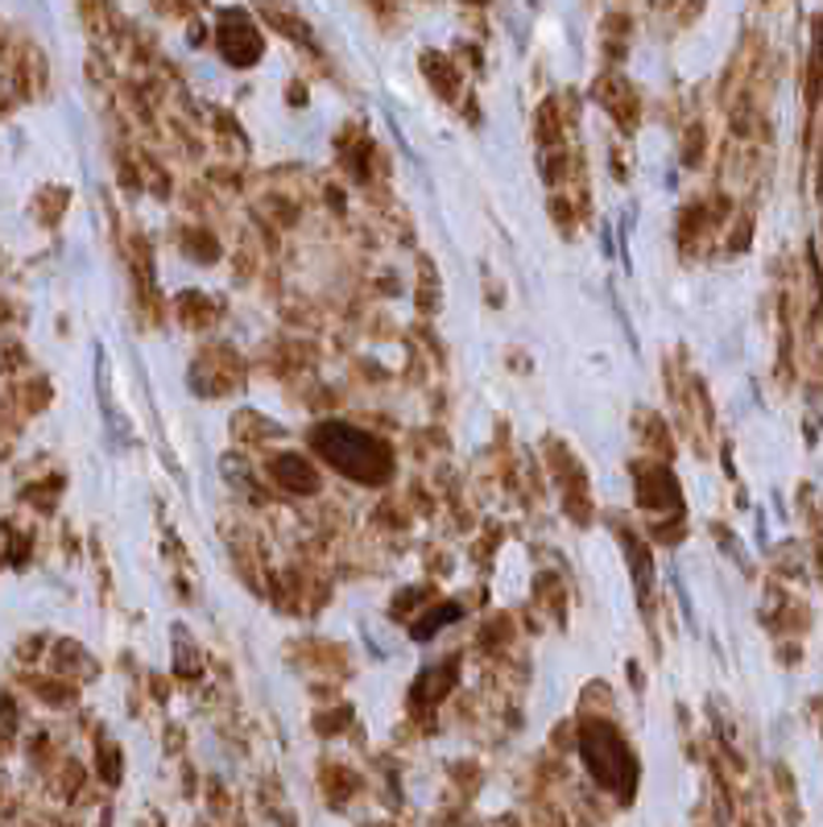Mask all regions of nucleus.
<instances>
[{
  "label": "nucleus",
  "mask_w": 823,
  "mask_h": 827,
  "mask_svg": "<svg viewBox=\"0 0 823 827\" xmlns=\"http://www.w3.org/2000/svg\"><path fill=\"white\" fill-rule=\"evenodd\" d=\"M306 439H311L315 455H323V464H332L340 476L356 480L364 489H376V484H390L393 480L398 464H393V451L385 439L356 431L347 422H315Z\"/></svg>",
  "instance_id": "nucleus-1"
},
{
  "label": "nucleus",
  "mask_w": 823,
  "mask_h": 827,
  "mask_svg": "<svg viewBox=\"0 0 823 827\" xmlns=\"http://www.w3.org/2000/svg\"><path fill=\"white\" fill-rule=\"evenodd\" d=\"M579 757H584L588 774H592L605 790H613L621 803L634 798L641 766H637V754L629 749V740H625L617 728L605 725V720L579 725Z\"/></svg>",
  "instance_id": "nucleus-2"
},
{
  "label": "nucleus",
  "mask_w": 823,
  "mask_h": 827,
  "mask_svg": "<svg viewBox=\"0 0 823 827\" xmlns=\"http://www.w3.org/2000/svg\"><path fill=\"white\" fill-rule=\"evenodd\" d=\"M216 46L228 67H257L265 55V38L245 9H224L216 17Z\"/></svg>",
  "instance_id": "nucleus-3"
},
{
  "label": "nucleus",
  "mask_w": 823,
  "mask_h": 827,
  "mask_svg": "<svg viewBox=\"0 0 823 827\" xmlns=\"http://www.w3.org/2000/svg\"><path fill=\"white\" fill-rule=\"evenodd\" d=\"M634 493L641 509H683L679 480L666 464H650V460H634Z\"/></svg>",
  "instance_id": "nucleus-4"
},
{
  "label": "nucleus",
  "mask_w": 823,
  "mask_h": 827,
  "mask_svg": "<svg viewBox=\"0 0 823 827\" xmlns=\"http://www.w3.org/2000/svg\"><path fill=\"white\" fill-rule=\"evenodd\" d=\"M241 377H245V368H241V356H232L228 348L199 352V361H195V373H190V381H195V393H212V397L228 393Z\"/></svg>",
  "instance_id": "nucleus-5"
},
{
  "label": "nucleus",
  "mask_w": 823,
  "mask_h": 827,
  "mask_svg": "<svg viewBox=\"0 0 823 827\" xmlns=\"http://www.w3.org/2000/svg\"><path fill=\"white\" fill-rule=\"evenodd\" d=\"M270 480H274L282 493H294V496H315L323 489L315 464L298 455V451H277L270 460Z\"/></svg>",
  "instance_id": "nucleus-6"
},
{
  "label": "nucleus",
  "mask_w": 823,
  "mask_h": 827,
  "mask_svg": "<svg viewBox=\"0 0 823 827\" xmlns=\"http://www.w3.org/2000/svg\"><path fill=\"white\" fill-rule=\"evenodd\" d=\"M596 100L605 104L608 117L617 120L625 132L637 129L641 108H637V91H634V83H629L625 75H600V79H596Z\"/></svg>",
  "instance_id": "nucleus-7"
},
{
  "label": "nucleus",
  "mask_w": 823,
  "mask_h": 827,
  "mask_svg": "<svg viewBox=\"0 0 823 827\" xmlns=\"http://www.w3.org/2000/svg\"><path fill=\"white\" fill-rule=\"evenodd\" d=\"M257 9L282 38H290V42H298V46H311V26H306V17L298 13L290 0H257Z\"/></svg>",
  "instance_id": "nucleus-8"
},
{
  "label": "nucleus",
  "mask_w": 823,
  "mask_h": 827,
  "mask_svg": "<svg viewBox=\"0 0 823 827\" xmlns=\"http://www.w3.org/2000/svg\"><path fill=\"white\" fill-rule=\"evenodd\" d=\"M422 75H427V83H431L443 100H455L460 96V88H463V79H460V71H455V62L448 59V55H439V50H427L422 55Z\"/></svg>",
  "instance_id": "nucleus-9"
},
{
  "label": "nucleus",
  "mask_w": 823,
  "mask_h": 827,
  "mask_svg": "<svg viewBox=\"0 0 823 827\" xmlns=\"http://www.w3.org/2000/svg\"><path fill=\"white\" fill-rule=\"evenodd\" d=\"M621 547H625V559H629V571H634V583L641 595L654 592V559H650V547L634 534V530H621Z\"/></svg>",
  "instance_id": "nucleus-10"
},
{
  "label": "nucleus",
  "mask_w": 823,
  "mask_h": 827,
  "mask_svg": "<svg viewBox=\"0 0 823 827\" xmlns=\"http://www.w3.org/2000/svg\"><path fill=\"white\" fill-rule=\"evenodd\" d=\"M455 679H460V658H448L443 667L427 670L419 682H414V703H434V699H443L455 687Z\"/></svg>",
  "instance_id": "nucleus-11"
},
{
  "label": "nucleus",
  "mask_w": 823,
  "mask_h": 827,
  "mask_svg": "<svg viewBox=\"0 0 823 827\" xmlns=\"http://www.w3.org/2000/svg\"><path fill=\"white\" fill-rule=\"evenodd\" d=\"M634 431H641V443L658 455V460H666V455H675V443H670V431H666V422L658 419V414H650V410H637L634 414Z\"/></svg>",
  "instance_id": "nucleus-12"
},
{
  "label": "nucleus",
  "mask_w": 823,
  "mask_h": 827,
  "mask_svg": "<svg viewBox=\"0 0 823 827\" xmlns=\"http://www.w3.org/2000/svg\"><path fill=\"white\" fill-rule=\"evenodd\" d=\"M178 245H183V253H187L190 262H199V265H212L219 257V240L207 233V228H199V224L183 228V233H178Z\"/></svg>",
  "instance_id": "nucleus-13"
},
{
  "label": "nucleus",
  "mask_w": 823,
  "mask_h": 827,
  "mask_svg": "<svg viewBox=\"0 0 823 827\" xmlns=\"http://www.w3.org/2000/svg\"><path fill=\"white\" fill-rule=\"evenodd\" d=\"M460 617H463V604H460V600H443V604L427 612V617H422L419 624H410V638H414V641H427V638H434L439 629H448V624H455Z\"/></svg>",
  "instance_id": "nucleus-14"
},
{
  "label": "nucleus",
  "mask_w": 823,
  "mask_h": 827,
  "mask_svg": "<svg viewBox=\"0 0 823 827\" xmlns=\"http://www.w3.org/2000/svg\"><path fill=\"white\" fill-rule=\"evenodd\" d=\"M535 137H538V146H559V141H564V125H559V104H555V100H547L542 108H538Z\"/></svg>",
  "instance_id": "nucleus-15"
},
{
  "label": "nucleus",
  "mask_w": 823,
  "mask_h": 827,
  "mask_svg": "<svg viewBox=\"0 0 823 827\" xmlns=\"http://www.w3.org/2000/svg\"><path fill=\"white\" fill-rule=\"evenodd\" d=\"M178 311H183V323H187V327H203V323L212 319L216 306L207 303L203 294H178Z\"/></svg>",
  "instance_id": "nucleus-16"
},
{
  "label": "nucleus",
  "mask_w": 823,
  "mask_h": 827,
  "mask_svg": "<svg viewBox=\"0 0 823 827\" xmlns=\"http://www.w3.org/2000/svg\"><path fill=\"white\" fill-rule=\"evenodd\" d=\"M704 149H708V132H704V125H692L687 137H683V161H687V166H699V161H704Z\"/></svg>",
  "instance_id": "nucleus-17"
},
{
  "label": "nucleus",
  "mask_w": 823,
  "mask_h": 827,
  "mask_svg": "<svg viewBox=\"0 0 823 827\" xmlns=\"http://www.w3.org/2000/svg\"><path fill=\"white\" fill-rule=\"evenodd\" d=\"M174 638H178V675L195 679V675H199V658H195V646H190L187 629H174Z\"/></svg>",
  "instance_id": "nucleus-18"
},
{
  "label": "nucleus",
  "mask_w": 823,
  "mask_h": 827,
  "mask_svg": "<svg viewBox=\"0 0 823 827\" xmlns=\"http://www.w3.org/2000/svg\"><path fill=\"white\" fill-rule=\"evenodd\" d=\"M13 728H17V708H13V699L0 696V737H13Z\"/></svg>",
  "instance_id": "nucleus-19"
},
{
  "label": "nucleus",
  "mask_w": 823,
  "mask_h": 827,
  "mask_svg": "<svg viewBox=\"0 0 823 827\" xmlns=\"http://www.w3.org/2000/svg\"><path fill=\"white\" fill-rule=\"evenodd\" d=\"M104 778H108V782L120 778V757H116V749H104Z\"/></svg>",
  "instance_id": "nucleus-20"
},
{
  "label": "nucleus",
  "mask_w": 823,
  "mask_h": 827,
  "mask_svg": "<svg viewBox=\"0 0 823 827\" xmlns=\"http://www.w3.org/2000/svg\"><path fill=\"white\" fill-rule=\"evenodd\" d=\"M468 4H489V0H468Z\"/></svg>",
  "instance_id": "nucleus-21"
},
{
  "label": "nucleus",
  "mask_w": 823,
  "mask_h": 827,
  "mask_svg": "<svg viewBox=\"0 0 823 827\" xmlns=\"http://www.w3.org/2000/svg\"><path fill=\"white\" fill-rule=\"evenodd\" d=\"M815 708H820V711H823V699H820V703H815Z\"/></svg>",
  "instance_id": "nucleus-22"
}]
</instances>
